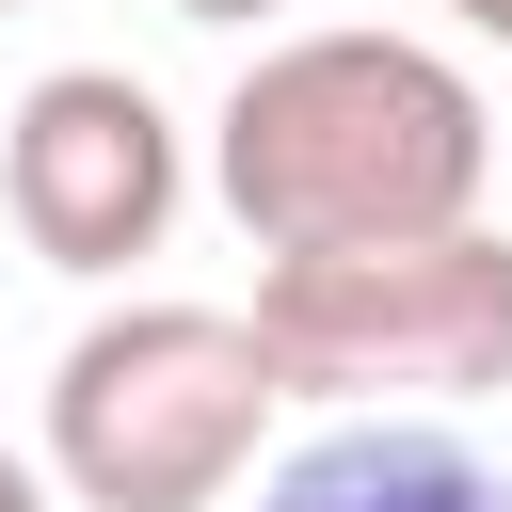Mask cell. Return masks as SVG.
I'll use <instances>...</instances> for the list:
<instances>
[{
  "label": "cell",
  "mask_w": 512,
  "mask_h": 512,
  "mask_svg": "<svg viewBox=\"0 0 512 512\" xmlns=\"http://www.w3.org/2000/svg\"><path fill=\"white\" fill-rule=\"evenodd\" d=\"M208 192L240 208L256 256L432 240V224H480L496 112L416 32H272L208 112Z\"/></svg>",
  "instance_id": "6da1fadb"
},
{
  "label": "cell",
  "mask_w": 512,
  "mask_h": 512,
  "mask_svg": "<svg viewBox=\"0 0 512 512\" xmlns=\"http://www.w3.org/2000/svg\"><path fill=\"white\" fill-rule=\"evenodd\" d=\"M288 368L256 336V304H112L64 336L48 368V480L80 512H224L256 480Z\"/></svg>",
  "instance_id": "7a4b0ae2"
},
{
  "label": "cell",
  "mask_w": 512,
  "mask_h": 512,
  "mask_svg": "<svg viewBox=\"0 0 512 512\" xmlns=\"http://www.w3.org/2000/svg\"><path fill=\"white\" fill-rule=\"evenodd\" d=\"M256 336L288 400L320 416H464L512 384V240L432 224V240H336L256 272Z\"/></svg>",
  "instance_id": "3957f363"
},
{
  "label": "cell",
  "mask_w": 512,
  "mask_h": 512,
  "mask_svg": "<svg viewBox=\"0 0 512 512\" xmlns=\"http://www.w3.org/2000/svg\"><path fill=\"white\" fill-rule=\"evenodd\" d=\"M176 192H192L176 112H160L128 64H48V80L16 96V128H0V208H16V240H32L48 272H80V288L128 272V256H160Z\"/></svg>",
  "instance_id": "277c9868"
},
{
  "label": "cell",
  "mask_w": 512,
  "mask_h": 512,
  "mask_svg": "<svg viewBox=\"0 0 512 512\" xmlns=\"http://www.w3.org/2000/svg\"><path fill=\"white\" fill-rule=\"evenodd\" d=\"M256 512H512V480L448 416H336L256 480Z\"/></svg>",
  "instance_id": "5b68a950"
},
{
  "label": "cell",
  "mask_w": 512,
  "mask_h": 512,
  "mask_svg": "<svg viewBox=\"0 0 512 512\" xmlns=\"http://www.w3.org/2000/svg\"><path fill=\"white\" fill-rule=\"evenodd\" d=\"M48 496H64V480H48V464H16V448H0V512H48Z\"/></svg>",
  "instance_id": "8992f818"
},
{
  "label": "cell",
  "mask_w": 512,
  "mask_h": 512,
  "mask_svg": "<svg viewBox=\"0 0 512 512\" xmlns=\"http://www.w3.org/2000/svg\"><path fill=\"white\" fill-rule=\"evenodd\" d=\"M176 16H208V32H256V16H288V0H176Z\"/></svg>",
  "instance_id": "52a82bcc"
},
{
  "label": "cell",
  "mask_w": 512,
  "mask_h": 512,
  "mask_svg": "<svg viewBox=\"0 0 512 512\" xmlns=\"http://www.w3.org/2000/svg\"><path fill=\"white\" fill-rule=\"evenodd\" d=\"M448 16H464V32H480V48H512V0H448Z\"/></svg>",
  "instance_id": "ba28073f"
},
{
  "label": "cell",
  "mask_w": 512,
  "mask_h": 512,
  "mask_svg": "<svg viewBox=\"0 0 512 512\" xmlns=\"http://www.w3.org/2000/svg\"><path fill=\"white\" fill-rule=\"evenodd\" d=\"M0 16H32V0H0Z\"/></svg>",
  "instance_id": "9c48e42d"
}]
</instances>
